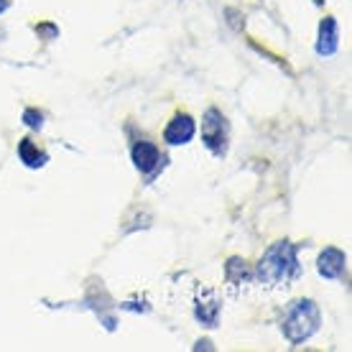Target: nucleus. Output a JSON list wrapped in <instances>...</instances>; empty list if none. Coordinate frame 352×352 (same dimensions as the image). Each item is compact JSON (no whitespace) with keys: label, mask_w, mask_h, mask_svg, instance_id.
<instances>
[{"label":"nucleus","mask_w":352,"mask_h":352,"mask_svg":"<svg viewBox=\"0 0 352 352\" xmlns=\"http://www.w3.org/2000/svg\"><path fill=\"white\" fill-rule=\"evenodd\" d=\"M299 250L294 243L281 240V243H273L268 250L263 253L261 263L256 268V278L265 286H289L291 281H296L301 276L299 265Z\"/></svg>","instance_id":"nucleus-1"},{"label":"nucleus","mask_w":352,"mask_h":352,"mask_svg":"<svg viewBox=\"0 0 352 352\" xmlns=\"http://www.w3.org/2000/svg\"><path fill=\"white\" fill-rule=\"evenodd\" d=\"M319 324H322V314H319V307L311 299H296L283 309L281 329L283 337L294 347L307 342L309 337L319 329Z\"/></svg>","instance_id":"nucleus-2"},{"label":"nucleus","mask_w":352,"mask_h":352,"mask_svg":"<svg viewBox=\"0 0 352 352\" xmlns=\"http://www.w3.org/2000/svg\"><path fill=\"white\" fill-rule=\"evenodd\" d=\"M202 141L217 159H222L228 153V120L214 107L207 110L202 118Z\"/></svg>","instance_id":"nucleus-3"},{"label":"nucleus","mask_w":352,"mask_h":352,"mask_svg":"<svg viewBox=\"0 0 352 352\" xmlns=\"http://www.w3.org/2000/svg\"><path fill=\"white\" fill-rule=\"evenodd\" d=\"M131 159H133V164H135V168H138L146 179H153L161 166V161H164V156H161V151L156 143L138 141L131 151Z\"/></svg>","instance_id":"nucleus-4"},{"label":"nucleus","mask_w":352,"mask_h":352,"mask_svg":"<svg viewBox=\"0 0 352 352\" xmlns=\"http://www.w3.org/2000/svg\"><path fill=\"white\" fill-rule=\"evenodd\" d=\"M317 271L322 278L340 281V278H344V273H347V256H344L340 248H324L317 261Z\"/></svg>","instance_id":"nucleus-5"},{"label":"nucleus","mask_w":352,"mask_h":352,"mask_svg":"<svg viewBox=\"0 0 352 352\" xmlns=\"http://www.w3.org/2000/svg\"><path fill=\"white\" fill-rule=\"evenodd\" d=\"M194 133H197V125H194L192 115H176L174 120L166 125V131H164V141L168 146H184L194 138Z\"/></svg>","instance_id":"nucleus-6"},{"label":"nucleus","mask_w":352,"mask_h":352,"mask_svg":"<svg viewBox=\"0 0 352 352\" xmlns=\"http://www.w3.org/2000/svg\"><path fill=\"white\" fill-rule=\"evenodd\" d=\"M340 46V31H337V21L332 16L322 18L319 23V41H317V54L319 56H332Z\"/></svg>","instance_id":"nucleus-7"},{"label":"nucleus","mask_w":352,"mask_h":352,"mask_svg":"<svg viewBox=\"0 0 352 352\" xmlns=\"http://www.w3.org/2000/svg\"><path fill=\"white\" fill-rule=\"evenodd\" d=\"M18 159L23 161L28 168H38L49 161V156H46L44 151H38V146L31 138H23V141L18 143Z\"/></svg>","instance_id":"nucleus-8"},{"label":"nucleus","mask_w":352,"mask_h":352,"mask_svg":"<svg viewBox=\"0 0 352 352\" xmlns=\"http://www.w3.org/2000/svg\"><path fill=\"white\" fill-rule=\"evenodd\" d=\"M217 317H220V301L212 296L210 301H197V319L204 327H217Z\"/></svg>","instance_id":"nucleus-9"},{"label":"nucleus","mask_w":352,"mask_h":352,"mask_svg":"<svg viewBox=\"0 0 352 352\" xmlns=\"http://www.w3.org/2000/svg\"><path fill=\"white\" fill-rule=\"evenodd\" d=\"M250 273L245 268V261H240V258H230L228 263V278L230 281H240V278H248Z\"/></svg>","instance_id":"nucleus-10"},{"label":"nucleus","mask_w":352,"mask_h":352,"mask_svg":"<svg viewBox=\"0 0 352 352\" xmlns=\"http://www.w3.org/2000/svg\"><path fill=\"white\" fill-rule=\"evenodd\" d=\"M23 123H26L28 128H34V131H38V128L44 125V115L38 113V110H26V113H23Z\"/></svg>","instance_id":"nucleus-11"},{"label":"nucleus","mask_w":352,"mask_h":352,"mask_svg":"<svg viewBox=\"0 0 352 352\" xmlns=\"http://www.w3.org/2000/svg\"><path fill=\"white\" fill-rule=\"evenodd\" d=\"M10 8V0H0V13H6Z\"/></svg>","instance_id":"nucleus-12"}]
</instances>
